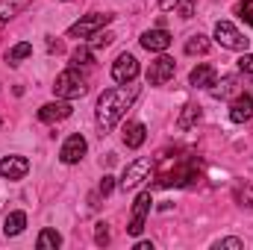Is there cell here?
Wrapping results in <instances>:
<instances>
[{"label": "cell", "mask_w": 253, "mask_h": 250, "mask_svg": "<svg viewBox=\"0 0 253 250\" xmlns=\"http://www.w3.org/2000/svg\"><path fill=\"white\" fill-rule=\"evenodd\" d=\"M135 97H138V85H132V83H118L115 88H106L97 97V115H94V121H97L100 135H106V132L115 129V124L126 115V109L135 103Z\"/></svg>", "instance_id": "cell-1"}, {"label": "cell", "mask_w": 253, "mask_h": 250, "mask_svg": "<svg viewBox=\"0 0 253 250\" xmlns=\"http://www.w3.org/2000/svg\"><path fill=\"white\" fill-rule=\"evenodd\" d=\"M200 180V159L197 156H180L174 168L159 171L156 186L159 188H186Z\"/></svg>", "instance_id": "cell-2"}, {"label": "cell", "mask_w": 253, "mask_h": 250, "mask_svg": "<svg viewBox=\"0 0 253 250\" xmlns=\"http://www.w3.org/2000/svg\"><path fill=\"white\" fill-rule=\"evenodd\" d=\"M53 94L59 97V100H77V97H85L88 94V80L80 74V68H68L62 71L59 77H56V83H53Z\"/></svg>", "instance_id": "cell-3"}, {"label": "cell", "mask_w": 253, "mask_h": 250, "mask_svg": "<svg viewBox=\"0 0 253 250\" xmlns=\"http://www.w3.org/2000/svg\"><path fill=\"white\" fill-rule=\"evenodd\" d=\"M112 18L115 15H109V12H88V15H83L77 24H71L68 27V39H91L97 30H103L106 24H112Z\"/></svg>", "instance_id": "cell-4"}, {"label": "cell", "mask_w": 253, "mask_h": 250, "mask_svg": "<svg viewBox=\"0 0 253 250\" xmlns=\"http://www.w3.org/2000/svg\"><path fill=\"white\" fill-rule=\"evenodd\" d=\"M212 36H215V42H218L221 47H227V50H239V53H245V50L251 47V39H245V36L236 30V24H230V21H218Z\"/></svg>", "instance_id": "cell-5"}, {"label": "cell", "mask_w": 253, "mask_h": 250, "mask_svg": "<svg viewBox=\"0 0 253 250\" xmlns=\"http://www.w3.org/2000/svg\"><path fill=\"white\" fill-rule=\"evenodd\" d=\"M150 171H153V162H150V159H135V162H129L124 168V177L118 180V188H121V191H129V188L141 186V183L150 177Z\"/></svg>", "instance_id": "cell-6"}, {"label": "cell", "mask_w": 253, "mask_h": 250, "mask_svg": "<svg viewBox=\"0 0 253 250\" xmlns=\"http://www.w3.org/2000/svg\"><path fill=\"white\" fill-rule=\"evenodd\" d=\"M174 74H177V62H174L171 56L159 53V56L150 62V68H147V83H150V85H165V83L174 80Z\"/></svg>", "instance_id": "cell-7"}, {"label": "cell", "mask_w": 253, "mask_h": 250, "mask_svg": "<svg viewBox=\"0 0 253 250\" xmlns=\"http://www.w3.org/2000/svg\"><path fill=\"white\" fill-rule=\"evenodd\" d=\"M150 203H153V194H150V191H141V194L135 197V203H132V218H129V227H126L129 236H141L144 221H147V212H150Z\"/></svg>", "instance_id": "cell-8"}, {"label": "cell", "mask_w": 253, "mask_h": 250, "mask_svg": "<svg viewBox=\"0 0 253 250\" xmlns=\"http://www.w3.org/2000/svg\"><path fill=\"white\" fill-rule=\"evenodd\" d=\"M138 59L132 56V53H121L115 62H112V80L115 83H135V77H138Z\"/></svg>", "instance_id": "cell-9"}, {"label": "cell", "mask_w": 253, "mask_h": 250, "mask_svg": "<svg viewBox=\"0 0 253 250\" xmlns=\"http://www.w3.org/2000/svg\"><path fill=\"white\" fill-rule=\"evenodd\" d=\"M85 150H88V141H85L80 132H74V135L65 138L62 150H59V159H62V165H77V162L85 156Z\"/></svg>", "instance_id": "cell-10"}, {"label": "cell", "mask_w": 253, "mask_h": 250, "mask_svg": "<svg viewBox=\"0 0 253 250\" xmlns=\"http://www.w3.org/2000/svg\"><path fill=\"white\" fill-rule=\"evenodd\" d=\"M141 47L144 50H150V53H165L168 47H171V33L168 30H162V27H156V30H147V33H141Z\"/></svg>", "instance_id": "cell-11"}, {"label": "cell", "mask_w": 253, "mask_h": 250, "mask_svg": "<svg viewBox=\"0 0 253 250\" xmlns=\"http://www.w3.org/2000/svg\"><path fill=\"white\" fill-rule=\"evenodd\" d=\"M30 174L27 156H3L0 159V177L3 180H24Z\"/></svg>", "instance_id": "cell-12"}, {"label": "cell", "mask_w": 253, "mask_h": 250, "mask_svg": "<svg viewBox=\"0 0 253 250\" xmlns=\"http://www.w3.org/2000/svg\"><path fill=\"white\" fill-rule=\"evenodd\" d=\"M71 112H74L71 100H53V103H44V106L39 109V121H44V124H56V121L71 118Z\"/></svg>", "instance_id": "cell-13"}, {"label": "cell", "mask_w": 253, "mask_h": 250, "mask_svg": "<svg viewBox=\"0 0 253 250\" xmlns=\"http://www.w3.org/2000/svg\"><path fill=\"white\" fill-rule=\"evenodd\" d=\"M251 118H253V97L245 94V91H239L233 97V103H230V121L233 124H245Z\"/></svg>", "instance_id": "cell-14"}, {"label": "cell", "mask_w": 253, "mask_h": 250, "mask_svg": "<svg viewBox=\"0 0 253 250\" xmlns=\"http://www.w3.org/2000/svg\"><path fill=\"white\" fill-rule=\"evenodd\" d=\"M215 77H218V71H215L212 65L200 62V65H194V68H191V74H189V83L194 85V88H209V85L215 83Z\"/></svg>", "instance_id": "cell-15"}, {"label": "cell", "mask_w": 253, "mask_h": 250, "mask_svg": "<svg viewBox=\"0 0 253 250\" xmlns=\"http://www.w3.org/2000/svg\"><path fill=\"white\" fill-rule=\"evenodd\" d=\"M239 77H224L221 83L215 80L212 85H209V94L215 97V100H227V97H233V94H239Z\"/></svg>", "instance_id": "cell-16"}, {"label": "cell", "mask_w": 253, "mask_h": 250, "mask_svg": "<svg viewBox=\"0 0 253 250\" xmlns=\"http://www.w3.org/2000/svg\"><path fill=\"white\" fill-rule=\"evenodd\" d=\"M144 138H147V126L141 124V121H129V124L124 126V144L129 147V150L141 147Z\"/></svg>", "instance_id": "cell-17"}, {"label": "cell", "mask_w": 253, "mask_h": 250, "mask_svg": "<svg viewBox=\"0 0 253 250\" xmlns=\"http://www.w3.org/2000/svg\"><path fill=\"white\" fill-rule=\"evenodd\" d=\"M209 47H212V39L203 36V33H194V36H189V42H186V53L189 56H206Z\"/></svg>", "instance_id": "cell-18"}, {"label": "cell", "mask_w": 253, "mask_h": 250, "mask_svg": "<svg viewBox=\"0 0 253 250\" xmlns=\"http://www.w3.org/2000/svg\"><path fill=\"white\" fill-rule=\"evenodd\" d=\"M30 3H33V0H0V24H6V21H12L15 15H21Z\"/></svg>", "instance_id": "cell-19"}, {"label": "cell", "mask_w": 253, "mask_h": 250, "mask_svg": "<svg viewBox=\"0 0 253 250\" xmlns=\"http://www.w3.org/2000/svg\"><path fill=\"white\" fill-rule=\"evenodd\" d=\"M24 227H27V215L24 212H9L6 221H3V233L6 236H21Z\"/></svg>", "instance_id": "cell-20"}, {"label": "cell", "mask_w": 253, "mask_h": 250, "mask_svg": "<svg viewBox=\"0 0 253 250\" xmlns=\"http://www.w3.org/2000/svg\"><path fill=\"white\" fill-rule=\"evenodd\" d=\"M36 248H39V250H56V248H62V236H59L53 227H47V230H42V233H39Z\"/></svg>", "instance_id": "cell-21"}, {"label": "cell", "mask_w": 253, "mask_h": 250, "mask_svg": "<svg viewBox=\"0 0 253 250\" xmlns=\"http://www.w3.org/2000/svg\"><path fill=\"white\" fill-rule=\"evenodd\" d=\"M200 115H203V112H200L197 103H186L183 112H180V118H177V126H180V129H191V126L200 121Z\"/></svg>", "instance_id": "cell-22"}, {"label": "cell", "mask_w": 253, "mask_h": 250, "mask_svg": "<svg viewBox=\"0 0 253 250\" xmlns=\"http://www.w3.org/2000/svg\"><path fill=\"white\" fill-rule=\"evenodd\" d=\"M71 65H74V68H88V65H94V50H91L88 44H80V47L71 53Z\"/></svg>", "instance_id": "cell-23"}, {"label": "cell", "mask_w": 253, "mask_h": 250, "mask_svg": "<svg viewBox=\"0 0 253 250\" xmlns=\"http://www.w3.org/2000/svg\"><path fill=\"white\" fill-rule=\"evenodd\" d=\"M27 56H33V44H30V42H18V44L6 53V62L9 65H21Z\"/></svg>", "instance_id": "cell-24"}, {"label": "cell", "mask_w": 253, "mask_h": 250, "mask_svg": "<svg viewBox=\"0 0 253 250\" xmlns=\"http://www.w3.org/2000/svg\"><path fill=\"white\" fill-rule=\"evenodd\" d=\"M112 42H115V36H112L109 30H97V33L88 39V47H91V50H100V47H109Z\"/></svg>", "instance_id": "cell-25"}, {"label": "cell", "mask_w": 253, "mask_h": 250, "mask_svg": "<svg viewBox=\"0 0 253 250\" xmlns=\"http://www.w3.org/2000/svg\"><path fill=\"white\" fill-rule=\"evenodd\" d=\"M236 203L242 209L253 212V186H236Z\"/></svg>", "instance_id": "cell-26"}, {"label": "cell", "mask_w": 253, "mask_h": 250, "mask_svg": "<svg viewBox=\"0 0 253 250\" xmlns=\"http://www.w3.org/2000/svg\"><path fill=\"white\" fill-rule=\"evenodd\" d=\"M109 242H112V233H109V224H106V221H100V224L94 227V245H97V248H106Z\"/></svg>", "instance_id": "cell-27"}, {"label": "cell", "mask_w": 253, "mask_h": 250, "mask_svg": "<svg viewBox=\"0 0 253 250\" xmlns=\"http://www.w3.org/2000/svg\"><path fill=\"white\" fill-rule=\"evenodd\" d=\"M212 248H215V250H245V242H242V239H233V236H230V239H218V242H215Z\"/></svg>", "instance_id": "cell-28"}, {"label": "cell", "mask_w": 253, "mask_h": 250, "mask_svg": "<svg viewBox=\"0 0 253 250\" xmlns=\"http://www.w3.org/2000/svg\"><path fill=\"white\" fill-rule=\"evenodd\" d=\"M236 12H239V18H242L245 24L253 27V0H242V3L236 6Z\"/></svg>", "instance_id": "cell-29"}, {"label": "cell", "mask_w": 253, "mask_h": 250, "mask_svg": "<svg viewBox=\"0 0 253 250\" xmlns=\"http://www.w3.org/2000/svg\"><path fill=\"white\" fill-rule=\"evenodd\" d=\"M112 188H115V177L112 174H103V180H100V186H97V194H112Z\"/></svg>", "instance_id": "cell-30"}, {"label": "cell", "mask_w": 253, "mask_h": 250, "mask_svg": "<svg viewBox=\"0 0 253 250\" xmlns=\"http://www.w3.org/2000/svg\"><path fill=\"white\" fill-rule=\"evenodd\" d=\"M239 71H242V74H253V53L245 50V53L239 56Z\"/></svg>", "instance_id": "cell-31"}, {"label": "cell", "mask_w": 253, "mask_h": 250, "mask_svg": "<svg viewBox=\"0 0 253 250\" xmlns=\"http://www.w3.org/2000/svg\"><path fill=\"white\" fill-rule=\"evenodd\" d=\"M177 12H180V18H191L194 15V0H180Z\"/></svg>", "instance_id": "cell-32"}, {"label": "cell", "mask_w": 253, "mask_h": 250, "mask_svg": "<svg viewBox=\"0 0 253 250\" xmlns=\"http://www.w3.org/2000/svg\"><path fill=\"white\" fill-rule=\"evenodd\" d=\"M180 6V0H159V9L162 12H171V9H177Z\"/></svg>", "instance_id": "cell-33"}, {"label": "cell", "mask_w": 253, "mask_h": 250, "mask_svg": "<svg viewBox=\"0 0 253 250\" xmlns=\"http://www.w3.org/2000/svg\"><path fill=\"white\" fill-rule=\"evenodd\" d=\"M47 50H50V53H62V42H53V39H47Z\"/></svg>", "instance_id": "cell-34"}, {"label": "cell", "mask_w": 253, "mask_h": 250, "mask_svg": "<svg viewBox=\"0 0 253 250\" xmlns=\"http://www.w3.org/2000/svg\"><path fill=\"white\" fill-rule=\"evenodd\" d=\"M135 250H153V242H138Z\"/></svg>", "instance_id": "cell-35"}]
</instances>
